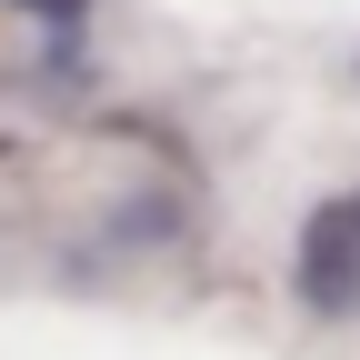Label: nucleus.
I'll return each instance as SVG.
<instances>
[{
    "label": "nucleus",
    "mask_w": 360,
    "mask_h": 360,
    "mask_svg": "<svg viewBox=\"0 0 360 360\" xmlns=\"http://www.w3.org/2000/svg\"><path fill=\"white\" fill-rule=\"evenodd\" d=\"M300 300L310 310H350L360 300V191L310 210V231H300Z\"/></svg>",
    "instance_id": "nucleus-1"
},
{
    "label": "nucleus",
    "mask_w": 360,
    "mask_h": 360,
    "mask_svg": "<svg viewBox=\"0 0 360 360\" xmlns=\"http://www.w3.org/2000/svg\"><path fill=\"white\" fill-rule=\"evenodd\" d=\"M11 11L51 30V60H70V40H80V20H90V0H11Z\"/></svg>",
    "instance_id": "nucleus-2"
}]
</instances>
